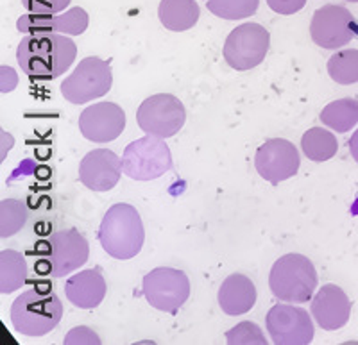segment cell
I'll return each instance as SVG.
<instances>
[{"instance_id": "1", "label": "cell", "mask_w": 358, "mask_h": 345, "mask_svg": "<svg viewBox=\"0 0 358 345\" xmlns=\"http://www.w3.org/2000/svg\"><path fill=\"white\" fill-rule=\"evenodd\" d=\"M78 47L66 34H29L17 49V61L31 79L52 81L72 66Z\"/></svg>"}, {"instance_id": "2", "label": "cell", "mask_w": 358, "mask_h": 345, "mask_svg": "<svg viewBox=\"0 0 358 345\" xmlns=\"http://www.w3.org/2000/svg\"><path fill=\"white\" fill-rule=\"evenodd\" d=\"M99 242L108 256L131 260L142 251L145 231L140 213L131 204H115L106 212L99 228Z\"/></svg>"}, {"instance_id": "3", "label": "cell", "mask_w": 358, "mask_h": 345, "mask_svg": "<svg viewBox=\"0 0 358 345\" xmlns=\"http://www.w3.org/2000/svg\"><path fill=\"white\" fill-rule=\"evenodd\" d=\"M63 317L62 299L50 290H27L11 306V322L25 337H43L50 333Z\"/></svg>"}, {"instance_id": "4", "label": "cell", "mask_w": 358, "mask_h": 345, "mask_svg": "<svg viewBox=\"0 0 358 345\" xmlns=\"http://www.w3.org/2000/svg\"><path fill=\"white\" fill-rule=\"evenodd\" d=\"M268 286L280 301L301 304L308 302L317 288V272L306 256L287 254L273 265Z\"/></svg>"}, {"instance_id": "5", "label": "cell", "mask_w": 358, "mask_h": 345, "mask_svg": "<svg viewBox=\"0 0 358 345\" xmlns=\"http://www.w3.org/2000/svg\"><path fill=\"white\" fill-rule=\"evenodd\" d=\"M43 247L47 249L41 260L34 263L40 274H49L52 277H63L78 270L88 261L90 247L85 236L78 229H63L49 240H45Z\"/></svg>"}, {"instance_id": "6", "label": "cell", "mask_w": 358, "mask_h": 345, "mask_svg": "<svg viewBox=\"0 0 358 345\" xmlns=\"http://www.w3.org/2000/svg\"><path fill=\"white\" fill-rule=\"evenodd\" d=\"M171 168V149L155 134H147L143 138L129 143L124 151L122 172L136 181L158 179Z\"/></svg>"}, {"instance_id": "7", "label": "cell", "mask_w": 358, "mask_h": 345, "mask_svg": "<svg viewBox=\"0 0 358 345\" xmlns=\"http://www.w3.org/2000/svg\"><path fill=\"white\" fill-rule=\"evenodd\" d=\"M113 85L111 65L101 57H85L63 81L62 94L70 104H86L108 94Z\"/></svg>"}, {"instance_id": "8", "label": "cell", "mask_w": 358, "mask_h": 345, "mask_svg": "<svg viewBox=\"0 0 358 345\" xmlns=\"http://www.w3.org/2000/svg\"><path fill=\"white\" fill-rule=\"evenodd\" d=\"M271 34L260 24H242L233 29L224 43V59L231 68L245 72L260 65L268 52Z\"/></svg>"}, {"instance_id": "9", "label": "cell", "mask_w": 358, "mask_h": 345, "mask_svg": "<svg viewBox=\"0 0 358 345\" xmlns=\"http://www.w3.org/2000/svg\"><path fill=\"white\" fill-rule=\"evenodd\" d=\"M142 293L152 308L176 313L190 297V281L183 270L159 267L143 277Z\"/></svg>"}, {"instance_id": "10", "label": "cell", "mask_w": 358, "mask_h": 345, "mask_svg": "<svg viewBox=\"0 0 358 345\" xmlns=\"http://www.w3.org/2000/svg\"><path fill=\"white\" fill-rule=\"evenodd\" d=\"M140 129L159 138H171L181 131L187 120L183 102L171 94L151 95L136 111Z\"/></svg>"}, {"instance_id": "11", "label": "cell", "mask_w": 358, "mask_h": 345, "mask_svg": "<svg viewBox=\"0 0 358 345\" xmlns=\"http://www.w3.org/2000/svg\"><path fill=\"white\" fill-rule=\"evenodd\" d=\"M310 36L322 49H341L358 40V20L344 6L326 4L313 13Z\"/></svg>"}, {"instance_id": "12", "label": "cell", "mask_w": 358, "mask_h": 345, "mask_svg": "<svg viewBox=\"0 0 358 345\" xmlns=\"http://www.w3.org/2000/svg\"><path fill=\"white\" fill-rule=\"evenodd\" d=\"M265 324L276 345H308L313 340L312 318L303 308L290 304L273 306Z\"/></svg>"}, {"instance_id": "13", "label": "cell", "mask_w": 358, "mask_h": 345, "mask_svg": "<svg viewBox=\"0 0 358 345\" xmlns=\"http://www.w3.org/2000/svg\"><path fill=\"white\" fill-rule=\"evenodd\" d=\"M255 167L260 177L271 184L294 177L299 170V154L292 142L283 138H273L258 147L255 156Z\"/></svg>"}, {"instance_id": "14", "label": "cell", "mask_w": 358, "mask_h": 345, "mask_svg": "<svg viewBox=\"0 0 358 345\" xmlns=\"http://www.w3.org/2000/svg\"><path fill=\"white\" fill-rule=\"evenodd\" d=\"M126 127V113L113 102H99L86 108L79 117V129L86 140L108 143L117 140Z\"/></svg>"}, {"instance_id": "15", "label": "cell", "mask_w": 358, "mask_h": 345, "mask_svg": "<svg viewBox=\"0 0 358 345\" xmlns=\"http://www.w3.org/2000/svg\"><path fill=\"white\" fill-rule=\"evenodd\" d=\"M122 174V161L108 149H95L83 158L79 179L88 190L108 191L117 186Z\"/></svg>"}, {"instance_id": "16", "label": "cell", "mask_w": 358, "mask_h": 345, "mask_svg": "<svg viewBox=\"0 0 358 345\" xmlns=\"http://www.w3.org/2000/svg\"><path fill=\"white\" fill-rule=\"evenodd\" d=\"M88 27V13L83 8H72L63 15H25L17 22V29L25 34H66L79 36Z\"/></svg>"}, {"instance_id": "17", "label": "cell", "mask_w": 358, "mask_h": 345, "mask_svg": "<svg viewBox=\"0 0 358 345\" xmlns=\"http://www.w3.org/2000/svg\"><path fill=\"white\" fill-rule=\"evenodd\" d=\"M312 315L324 331H337L350 321L351 301L337 284H324L313 297Z\"/></svg>"}, {"instance_id": "18", "label": "cell", "mask_w": 358, "mask_h": 345, "mask_svg": "<svg viewBox=\"0 0 358 345\" xmlns=\"http://www.w3.org/2000/svg\"><path fill=\"white\" fill-rule=\"evenodd\" d=\"M65 293L66 299L78 308H97L106 297V279L99 268L83 270L66 281Z\"/></svg>"}, {"instance_id": "19", "label": "cell", "mask_w": 358, "mask_h": 345, "mask_svg": "<svg viewBox=\"0 0 358 345\" xmlns=\"http://www.w3.org/2000/svg\"><path fill=\"white\" fill-rule=\"evenodd\" d=\"M257 302L255 283L244 274H231L222 281L219 288V306L226 315L236 317L251 311Z\"/></svg>"}, {"instance_id": "20", "label": "cell", "mask_w": 358, "mask_h": 345, "mask_svg": "<svg viewBox=\"0 0 358 345\" xmlns=\"http://www.w3.org/2000/svg\"><path fill=\"white\" fill-rule=\"evenodd\" d=\"M199 6L196 0H162L158 17L163 27L174 33L188 31L199 20Z\"/></svg>"}, {"instance_id": "21", "label": "cell", "mask_w": 358, "mask_h": 345, "mask_svg": "<svg viewBox=\"0 0 358 345\" xmlns=\"http://www.w3.org/2000/svg\"><path fill=\"white\" fill-rule=\"evenodd\" d=\"M319 118L326 127H331L337 133H348L358 124V98L348 97L330 102L322 108Z\"/></svg>"}, {"instance_id": "22", "label": "cell", "mask_w": 358, "mask_h": 345, "mask_svg": "<svg viewBox=\"0 0 358 345\" xmlns=\"http://www.w3.org/2000/svg\"><path fill=\"white\" fill-rule=\"evenodd\" d=\"M27 279V263L20 252L6 249L0 252V292L11 293Z\"/></svg>"}, {"instance_id": "23", "label": "cell", "mask_w": 358, "mask_h": 345, "mask_svg": "<svg viewBox=\"0 0 358 345\" xmlns=\"http://www.w3.org/2000/svg\"><path fill=\"white\" fill-rule=\"evenodd\" d=\"M301 149L306 158L322 163L337 154L338 142L330 131L322 129V127H312L303 134Z\"/></svg>"}, {"instance_id": "24", "label": "cell", "mask_w": 358, "mask_h": 345, "mask_svg": "<svg viewBox=\"0 0 358 345\" xmlns=\"http://www.w3.org/2000/svg\"><path fill=\"white\" fill-rule=\"evenodd\" d=\"M328 73L337 85H353L358 81V49L341 50L328 61Z\"/></svg>"}, {"instance_id": "25", "label": "cell", "mask_w": 358, "mask_h": 345, "mask_svg": "<svg viewBox=\"0 0 358 345\" xmlns=\"http://www.w3.org/2000/svg\"><path fill=\"white\" fill-rule=\"evenodd\" d=\"M27 206L18 199H4L0 203V236L17 235L27 222Z\"/></svg>"}, {"instance_id": "26", "label": "cell", "mask_w": 358, "mask_h": 345, "mask_svg": "<svg viewBox=\"0 0 358 345\" xmlns=\"http://www.w3.org/2000/svg\"><path fill=\"white\" fill-rule=\"evenodd\" d=\"M260 0H208L210 13L224 20H242L255 15Z\"/></svg>"}, {"instance_id": "27", "label": "cell", "mask_w": 358, "mask_h": 345, "mask_svg": "<svg viewBox=\"0 0 358 345\" xmlns=\"http://www.w3.org/2000/svg\"><path fill=\"white\" fill-rule=\"evenodd\" d=\"M226 340H228L229 345H251V344H258V345H265L264 333H262V329L258 328L255 322H241L238 325L228 331L226 333Z\"/></svg>"}, {"instance_id": "28", "label": "cell", "mask_w": 358, "mask_h": 345, "mask_svg": "<svg viewBox=\"0 0 358 345\" xmlns=\"http://www.w3.org/2000/svg\"><path fill=\"white\" fill-rule=\"evenodd\" d=\"M70 2L72 0H22V6L36 15H56L65 11Z\"/></svg>"}, {"instance_id": "29", "label": "cell", "mask_w": 358, "mask_h": 345, "mask_svg": "<svg viewBox=\"0 0 358 345\" xmlns=\"http://www.w3.org/2000/svg\"><path fill=\"white\" fill-rule=\"evenodd\" d=\"M306 0H267V6L278 15H294L305 8Z\"/></svg>"}, {"instance_id": "30", "label": "cell", "mask_w": 358, "mask_h": 345, "mask_svg": "<svg viewBox=\"0 0 358 345\" xmlns=\"http://www.w3.org/2000/svg\"><path fill=\"white\" fill-rule=\"evenodd\" d=\"M65 344L70 345V344H102L101 338L97 337V335L92 331V329L88 328H78L73 329V331H70L69 337L65 338Z\"/></svg>"}, {"instance_id": "31", "label": "cell", "mask_w": 358, "mask_h": 345, "mask_svg": "<svg viewBox=\"0 0 358 345\" xmlns=\"http://www.w3.org/2000/svg\"><path fill=\"white\" fill-rule=\"evenodd\" d=\"M350 151H351V156H353L355 161L358 163V129L355 131L353 136H351V140H350Z\"/></svg>"}, {"instance_id": "32", "label": "cell", "mask_w": 358, "mask_h": 345, "mask_svg": "<svg viewBox=\"0 0 358 345\" xmlns=\"http://www.w3.org/2000/svg\"><path fill=\"white\" fill-rule=\"evenodd\" d=\"M348 2H358V0H348Z\"/></svg>"}]
</instances>
